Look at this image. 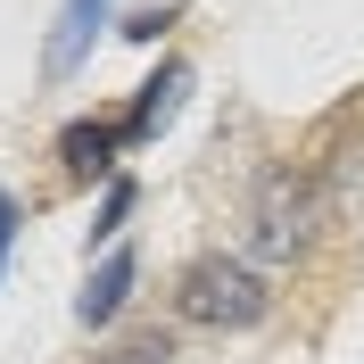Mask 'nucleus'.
I'll return each instance as SVG.
<instances>
[{
  "label": "nucleus",
  "mask_w": 364,
  "mask_h": 364,
  "mask_svg": "<svg viewBox=\"0 0 364 364\" xmlns=\"http://www.w3.org/2000/svg\"><path fill=\"white\" fill-rule=\"evenodd\" d=\"M174 315L199 323V331H257L273 315V282L249 265V257H224L207 249L174 273Z\"/></svg>",
  "instance_id": "nucleus-1"
},
{
  "label": "nucleus",
  "mask_w": 364,
  "mask_h": 364,
  "mask_svg": "<svg viewBox=\"0 0 364 364\" xmlns=\"http://www.w3.org/2000/svg\"><path fill=\"white\" fill-rule=\"evenodd\" d=\"M323 224H331V199H323V182L306 174V166H273L249 191V249L273 257V265L306 257L323 240Z\"/></svg>",
  "instance_id": "nucleus-2"
},
{
  "label": "nucleus",
  "mask_w": 364,
  "mask_h": 364,
  "mask_svg": "<svg viewBox=\"0 0 364 364\" xmlns=\"http://www.w3.org/2000/svg\"><path fill=\"white\" fill-rule=\"evenodd\" d=\"M182 91H191V67H182V58H166V67L149 75V83H141V100H133L124 116H116V124H124V141H158L166 124H174Z\"/></svg>",
  "instance_id": "nucleus-3"
},
{
  "label": "nucleus",
  "mask_w": 364,
  "mask_h": 364,
  "mask_svg": "<svg viewBox=\"0 0 364 364\" xmlns=\"http://www.w3.org/2000/svg\"><path fill=\"white\" fill-rule=\"evenodd\" d=\"M133 282H141V257H133V249H108V257H100V273L83 282V298H75V315H83L91 331L116 323V315H124V298H133Z\"/></svg>",
  "instance_id": "nucleus-4"
},
{
  "label": "nucleus",
  "mask_w": 364,
  "mask_h": 364,
  "mask_svg": "<svg viewBox=\"0 0 364 364\" xmlns=\"http://www.w3.org/2000/svg\"><path fill=\"white\" fill-rule=\"evenodd\" d=\"M116 149H124V124H67V133H58V158H67V182H100L108 174L116 182Z\"/></svg>",
  "instance_id": "nucleus-5"
},
{
  "label": "nucleus",
  "mask_w": 364,
  "mask_h": 364,
  "mask_svg": "<svg viewBox=\"0 0 364 364\" xmlns=\"http://www.w3.org/2000/svg\"><path fill=\"white\" fill-rule=\"evenodd\" d=\"M100 25H108V0H67V9H58V33H50V50H42V67L50 75H75Z\"/></svg>",
  "instance_id": "nucleus-6"
},
{
  "label": "nucleus",
  "mask_w": 364,
  "mask_h": 364,
  "mask_svg": "<svg viewBox=\"0 0 364 364\" xmlns=\"http://www.w3.org/2000/svg\"><path fill=\"white\" fill-rule=\"evenodd\" d=\"M91 364H174V340L166 331H133V340H116L108 356H91Z\"/></svg>",
  "instance_id": "nucleus-7"
},
{
  "label": "nucleus",
  "mask_w": 364,
  "mask_h": 364,
  "mask_svg": "<svg viewBox=\"0 0 364 364\" xmlns=\"http://www.w3.org/2000/svg\"><path fill=\"white\" fill-rule=\"evenodd\" d=\"M124 215H133V182L116 174L108 199H100V215H91V240H116V232H124Z\"/></svg>",
  "instance_id": "nucleus-8"
},
{
  "label": "nucleus",
  "mask_w": 364,
  "mask_h": 364,
  "mask_svg": "<svg viewBox=\"0 0 364 364\" xmlns=\"http://www.w3.org/2000/svg\"><path fill=\"white\" fill-rule=\"evenodd\" d=\"M166 25H174V9H141V17H124V42H158Z\"/></svg>",
  "instance_id": "nucleus-9"
},
{
  "label": "nucleus",
  "mask_w": 364,
  "mask_h": 364,
  "mask_svg": "<svg viewBox=\"0 0 364 364\" xmlns=\"http://www.w3.org/2000/svg\"><path fill=\"white\" fill-rule=\"evenodd\" d=\"M9 240H17V199L0 191V265H9Z\"/></svg>",
  "instance_id": "nucleus-10"
}]
</instances>
